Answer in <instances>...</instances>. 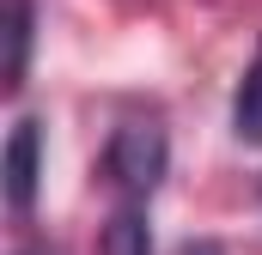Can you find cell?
<instances>
[{
  "label": "cell",
  "instance_id": "obj_4",
  "mask_svg": "<svg viewBox=\"0 0 262 255\" xmlns=\"http://www.w3.org/2000/svg\"><path fill=\"white\" fill-rule=\"evenodd\" d=\"M98 255H152V225H146V213L140 207H116L110 213V225L98 231Z\"/></svg>",
  "mask_w": 262,
  "mask_h": 255
},
{
  "label": "cell",
  "instance_id": "obj_2",
  "mask_svg": "<svg viewBox=\"0 0 262 255\" xmlns=\"http://www.w3.org/2000/svg\"><path fill=\"white\" fill-rule=\"evenodd\" d=\"M37 176H43V128L37 116H18L6 134V207L18 219H31L37 207Z\"/></svg>",
  "mask_w": 262,
  "mask_h": 255
},
{
  "label": "cell",
  "instance_id": "obj_1",
  "mask_svg": "<svg viewBox=\"0 0 262 255\" xmlns=\"http://www.w3.org/2000/svg\"><path fill=\"white\" fill-rule=\"evenodd\" d=\"M165 170H171V140H165V128L152 122V116H134L110 134V152H104V176H110V189L128 194V200H146V194L165 183Z\"/></svg>",
  "mask_w": 262,
  "mask_h": 255
},
{
  "label": "cell",
  "instance_id": "obj_7",
  "mask_svg": "<svg viewBox=\"0 0 262 255\" xmlns=\"http://www.w3.org/2000/svg\"><path fill=\"white\" fill-rule=\"evenodd\" d=\"M25 255H37V249H25Z\"/></svg>",
  "mask_w": 262,
  "mask_h": 255
},
{
  "label": "cell",
  "instance_id": "obj_6",
  "mask_svg": "<svg viewBox=\"0 0 262 255\" xmlns=\"http://www.w3.org/2000/svg\"><path fill=\"white\" fill-rule=\"evenodd\" d=\"M183 255H226V249H220L213 237H195V243H183Z\"/></svg>",
  "mask_w": 262,
  "mask_h": 255
},
{
  "label": "cell",
  "instance_id": "obj_3",
  "mask_svg": "<svg viewBox=\"0 0 262 255\" xmlns=\"http://www.w3.org/2000/svg\"><path fill=\"white\" fill-rule=\"evenodd\" d=\"M31 31H37V6H31V0H6V73H0L6 97H18V91H25V67H31Z\"/></svg>",
  "mask_w": 262,
  "mask_h": 255
},
{
  "label": "cell",
  "instance_id": "obj_5",
  "mask_svg": "<svg viewBox=\"0 0 262 255\" xmlns=\"http://www.w3.org/2000/svg\"><path fill=\"white\" fill-rule=\"evenodd\" d=\"M232 134L244 146H262V43H256V61L238 79V97H232Z\"/></svg>",
  "mask_w": 262,
  "mask_h": 255
}]
</instances>
